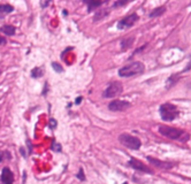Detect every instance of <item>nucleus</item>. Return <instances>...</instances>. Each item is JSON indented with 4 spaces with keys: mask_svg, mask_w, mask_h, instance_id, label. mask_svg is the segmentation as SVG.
Wrapping results in <instances>:
<instances>
[{
    "mask_svg": "<svg viewBox=\"0 0 191 184\" xmlns=\"http://www.w3.org/2000/svg\"><path fill=\"white\" fill-rule=\"evenodd\" d=\"M159 132L169 139L173 140H179V142H188L190 136L188 132H186L182 129L179 128H173V127H167V125H160L159 127Z\"/></svg>",
    "mask_w": 191,
    "mask_h": 184,
    "instance_id": "f257e3e1",
    "label": "nucleus"
},
{
    "mask_svg": "<svg viewBox=\"0 0 191 184\" xmlns=\"http://www.w3.org/2000/svg\"><path fill=\"white\" fill-rule=\"evenodd\" d=\"M145 70V67L142 62L136 61L132 63H129L122 68L119 69L117 74L120 77H131V76H136V75H141L143 74Z\"/></svg>",
    "mask_w": 191,
    "mask_h": 184,
    "instance_id": "f03ea898",
    "label": "nucleus"
},
{
    "mask_svg": "<svg viewBox=\"0 0 191 184\" xmlns=\"http://www.w3.org/2000/svg\"><path fill=\"white\" fill-rule=\"evenodd\" d=\"M159 113H160L161 119L165 120V121H173L180 115L179 108L175 105L169 104V102L161 105L160 108H159Z\"/></svg>",
    "mask_w": 191,
    "mask_h": 184,
    "instance_id": "7ed1b4c3",
    "label": "nucleus"
},
{
    "mask_svg": "<svg viewBox=\"0 0 191 184\" xmlns=\"http://www.w3.org/2000/svg\"><path fill=\"white\" fill-rule=\"evenodd\" d=\"M119 140L123 146H126L127 149H130V150H139L142 146L141 139L130 134H121L119 136Z\"/></svg>",
    "mask_w": 191,
    "mask_h": 184,
    "instance_id": "20e7f679",
    "label": "nucleus"
},
{
    "mask_svg": "<svg viewBox=\"0 0 191 184\" xmlns=\"http://www.w3.org/2000/svg\"><path fill=\"white\" fill-rule=\"evenodd\" d=\"M123 91V85L121 82H117V81H114V82H111L107 88L105 89V91L102 93L104 98H115L117 95H120Z\"/></svg>",
    "mask_w": 191,
    "mask_h": 184,
    "instance_id": "39448f33",
    "label": "nucleus"
},
{
    "mask_svg": "<svg viewBox=\"0 0 191 184\" xmlns=\"http://www.w3.org/2000/svg\"><path fill=\"white\" fill-rule=\"evenodd\" d=\"M138 20H139V16H138L136 13H132V14H130V15H128V16L123 17L122 20H120V21L117 22L116 28H117L119 30H124V29H128V28L132 27V25H134V24H135Z\"/></svg>",
    "mask_w": 191,
    "mask_h": 184,
    "instance_id": "423d86ee",
    "label": "nucleus"
},
{
    "mask_svg": "<svg viewBox=\"0 0 191 184\" xmlns=\"http://www.w3.org/2000/svg\"><path fill=\"white\" fill-rule=\"evenodd\" d=\"M131 104L126 100H113L108 104V109L112 112H124L127 110Z\"/></svg>",
    "mask_w": 191,
    "mask_h": 184,
    "instance_id": "0eeeda50",
    "label": "nucleus"
},
{
    "mask_svg": "<svg viewBox=\"0 0 191 184\" xmlns=\"http://www.w3.org/2000/svg\"><path fill=\"white\" fill-rule=\"evenodd\" d=\"M128 166L131 167V168H134L135 170H139V172H143V173L153 174V170H152L149 166L144 165L142 161H139V160H137V159H135V158H131V159L128 161Z\"/></svg>",
    "mask_w": 191,
    "mask_h": 184,
    "instance_id": "6e6552de",
    "label": "nucleus"
},
{
    "mask_svg": "<svg viewBox=\"0 0 191 184\" xmlns=\"http://www.w3.org/2000/svg\"><path fill=\"white\" fill-rule=\"evenodd\" d=\"M0 181L2 184H14V174L8 167H3L0 175Z\"/></svg>",
    "mask_w": 191,
    "mask_h": 184,
    "instance_id": "1a4fd4ad",
    "label": "nucleus"
},
{
    "mask_svg": "<svg viewBox=\"0 0 191 184\" xmlns=\"http://www.w3.org/2000/svg\"><path fill=\"white\" fill-rule=\"evenodd\" d=\"M147 161H149L152 166H156V167H159V168H162V169H171V168L174 166L173 162L161 161V160L154 159V158H152V157H147Z\"/></svg>",
    "mask_w": 191,
    "mask_h": 184,
    "instance_id": "9d476101",
    "label": "nucleus"
},
{
    "mask_svg": "<svg viewBox=\"0 0 191 184\" xmlns=\"http://www.w3.org/2000/svg\"><path fill=\"white\" fill-rule=\"evenodd\" d=\"M111 10H112V8H98L97 12L95 13V15H93V22L105 20L109 15Z\"/></svg>",
    "mask_w": 191,
    "mask_h": 184,
    "instance_id": "9b49d317",
    "label": "nucleus"
},
{
    "mask_svg": "<svg viewBox=\"0 0 191 184\" xmlns=\"http://www.w3.org/2000/svg\"><path fill=\"white\" fill-rule=\"evenodd\" d=\"M134 42H135V37H124V38L120 42V48H121V51H127V50H129V48L132 46Z\"/></svg>",
    "mask_w": 191,
    "mask_h": 184,
    "instance_id": "f8f14e48",
    "label": "nucleus"
},
{
    "mask_svg": "<svg viewBox=\"0 0 191 184\" xmlns=\"http://www.w3.org/2000/svg\"><path fill=\"white\" fill-rule=\"evenodd\" d=\"M87 5H88V12L91 13L92 10L95 9H98L100 6H102L106 1H95V0H85L84 1Z\"/></svg>",
    "mask_w": 191,
    "mask_h": 184,
    "instance_id": "ddd939ff",
    "label": "nucleus"
},
{
    "mask_svg": "<svg viewBox=\"0 0 191 184\" xmlns=\"http://www.w3.org/2000/svg\"><path fill=\"white\" fill-rule=\"evenodd\" d=\"M0 32H2L6 36H14L16 32V28L10 24H5L0 28Z\"/></svg>",
    "mask_w": 191,
    "mask_h": 184,
    "instance_id": "4468645a",
    "label": "nucleus"
},
{
    "mask_svg": "<svg viewBox=\"0 0 191 184\" xmlns=\"http://www.w3.org/2000/svg\"><path fill=\"white\" fill-rule=\"evenodd\" d=\"M13 10H14V7L12 5H9V3H1L0 5V18H2L3 15L13 13Z\"/></svg>",
    "mask_w": 191,
    "mask_h": 184,
    "instance_id": "2eb2a0df",
    "label": "nucleus"
},
{
    "mask_svg": "<svg viewBox=\"0 0 191 184\" xmlns=\"http://www.w3.org/2000/svg\"><path fill=\"white\" fill-rule=\"evenodd\" d=\"M43 75H44V69L42 67H35L30 72V76L32 78H40V77H43Z\"/></svg>",
    "mask_w": 191,
    "mask_h": 184,
    "instance_id": "dca6fc26",
    "label": "nucleus"
},
{
    "mask_svg": "<svg viewBox=\"0 0 191 184\" xmlns=\"http://www.w3.org/2000/svg\"><path fill=\"white\" fill-rule=\"evenodd\" d=\"M165 12H166V7H165V6H161V7L154 8V9L149 14V16H150V17H158V16H161Z\"/></svg>",
    "mask_w": 191,
    "mask_h": 184,
    "instance_id": "f3484780",
    "label": "nucleus"
},
{
    "mask_svg": "<svg viewBox=\"0 0 191 184\" xmlns=\"http://www.w3.org/2000/svg\"><path fill=\"white\" fill-rule=\"evenodd\" d=\"M51 149L54 151V152H61L62 151V147H61V144L57 143L55 139L52 140V145H51Z\"/></svg>",
    "mask_w": 191,
    "mask_h": 184,
    "instance_id": "a211bd4d",
    "label": "nucleus"
},
{
    "mask_svg": "<svg viewBox=\"0 0 191 184\" xmlns=\"http://www.w3.org/2000/svg\"><path fill=\"white\" fill-rule=\"evenodd\" d=\"M52 68L57 72V74H61L63 72V67L58 62H52Z\"/></svg>",
    "mask_w": 191,
    "mask_h": 184,
    "instance_id": "6ab92c4d",
    "label": "nucleus"
},
{
    "mask_svg": "<svg viewBox=\"0 0 191 184\" xmlns=\"http://www.w3.org/2000/svg\"><path fill=\"white\" fill-rule=\"evenodd\" d=\"M76 179H77V180H80V181H82V182L87 180L85 174H84V169H83L82 167L78 169V173H77V175H76Z\"/></svg>",
    "mask_w": 191,
    "mask_h": 184,
    "instance_id": "aec40b11",
    "label": "nucleus"
},
{
    "mask_svg": "<svg viewBox=\"0 0 191 184\" xmlns=\"http://www.w3.org/2000/svg\"><path fill=\"white\" fill-rule=\"evenodd\" d=\"M129 1L128 0H124V1H115L112 3V8H116V7H120V6H124L127 5Z\"/></svg>",
    "mask_w": 191,
    "mask_h": 184,
    "instance_id": "412c9836",
    "label": "nucleus"
},
{
    "mask_svg": "<svg viewBox=\"0 0 191 184\" xmlns=\"http://www.w3.org/2000/svg\"><path fill=\"white\" fill-rule=\"evenodd\" d=\"M57 125H58L57 120H54V119H50V121H48V127H50V129L54 130V129L57 128Z\"/></svg>",
    "mask_w": 191,
    "mask_h": 184,
    "instance_id": "4be33fe9",
    "label": "nucleus"
},
{
    "mask_svg": "<svg viewBox=\"0 0 191 184\" xmlns=\"http://www.w3.org/2000/svg\"><path fill=\"white\" fill-rule=\"evenodd\" d=\"M2 153H3V155H6V158H7L8 160H10V159H12V154H10L8 151H5V152H2Z\"/></svg>",
    "mask_w": 191,
    "mask_h": 184,
    "instance_id": "5701e85b",
    "label": "nucleus"
},
{
    "mask_svg": "<svg viewBox=\"0 0 191 184\" xmlns=\"http://www.w3.org/2000/svg\"><path fill=\"white\" fill-rule=\"evenodd\" d=\"M6 43H7L6 38H5V37H2V36H0V46H1V45H5Z\"/></svg>",
    "mask_w": 191,
    "mask_h": 184,
    "instance_id": "b1692460",
    "label": "nucleus"
},
{
    "mask_svg": "<svg viewBox=\"0 0 191 184\" xmlns=\"http://www.w3.org/2000/svg\"><path fill=\"white\" fill-rule=\"evenodd\" d=\"M27 144H28V150H29V153H31L32 152V147H31V142L29 140V139H27Z\"/></svg>",
    "mask_w": 191,
    "mask_h": 184,
    "instance_id": "393cba45",
    "label": "nucleus"
},
{
    "mask_svg": "<svg viewBox=\"0 0 191 184\" xmlns=\"http://www.w3.org/2000/svg\"><path fill=\"white\" fill-rule=\"evenodd\" d=\"M82 99H83L82 97H77V98H76V100H75V105H80V104H81V101H82Z\"/></svg>",
    "mask_w": 191,
    "mask_h": 184,
    "instance_id": "a878e982",
    "label": "nucleus"
},
{
    "mask_svg": "<svg viewBox=\"0 0 191 184\" xmlns=\"http://www.w3.org/2000/svg\"><path fill=\"white\" fill-rule=\"evenodd\" d=\"M48 87V84H47V82L45 83V85H44V90H43V95H46V88ZM47 91H48V89H47Z\"/></svg>",
    "mask_w": 191,
    "mask_h": 184,
    "instance_id": "bb28decb",
    "label": "nucleus"
},
{
    "mask_svg": "<svg viewBox=\"0 0 191 184\" xmlns=\"http://www.w3.org/2000/svg\"><path fill=\"white\" fill-rule=\"evenodd\" d=\"M20 152H21V154L25 158V152H24V149H23V147H21V149H20Z\"/></svg>",
    "mask_w": 191,
    "mask_h": 184,
    "instance_id": "cd10ccee",
    "label": "nucleus"
},
{
    "mask_svg": "<svg viewBox=\"0 0 191 184\" xmlns=\"http://www.w3.org/2000/svg\"><path fill=\"white\" fill-rule=\"evenodd\" d=\"M48 3H50V1H47V2H42V7H46V6H48Z\"/></svg>",
    "mask_w": 191,
    "mask_h": 184,
    "instance_id": "c85d7f7f",
    "label": "nucleus"
},
{
    "mask_svg": "<svg viewBox=\"0 0 191 184\" xmlns=\"http://www.w3.org/2000/svg\"><path fill=\"white\" fill-rule=\"evenodd\" d=\"M2 160H3V153H2L1 151H0V162H1Z\"/></svg>",
    "mask_w": 191,
    "mask_h": 184,
    "instance_id": "c756f323",
    "label": "nucleus"
},
{
    "mask_svg": "<svg viewBox=\"0 0 191 184\" xmlns=\"http://www.w3.org/2000/svg\"><path fill=\"white\" fill-rule=\"evenodd\" d=\"M62 14H63V15H68V12H67V10H63Z\"/></svg>",
    "mask_w": 191,
    "mask_h": 184,
    "instance_id": "7c9ffc66",
    "label": "nucleus"
}]
</instances>
